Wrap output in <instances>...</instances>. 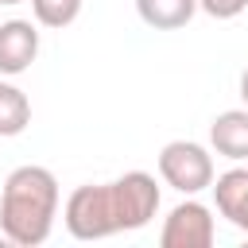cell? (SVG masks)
<instances>
[{
    "instance_id": "1",
    "label": "cell",
    "mask_w": 248,
    "mask_h": 248,
    "mask_svg": "<svg viewBox=\"0 0 248 248\" xmlns=\"http://www.w3.org/2000/svg\"><path fill=\"white\" fill-rule=\"evenodd\" d=\"M159 209V186L147 170H124L112 182L78 186L66 198L62 225L74 240H105L143 229Z\"/></svg>"
},
{
    "instance_id": "2",
    "label": "cell",
    "mask_w": 248,
    "mask_h": 248,
    "mask_svg": "<svg viewBox=\"0 0 248 248\" xmlns=\"http://www.w3.org/2000/svg\"><path fill=\"white\" fill-rule=\"evenodd\" d=\"M58 217V178L46 167H16L0 190V232L19 248H35L50 236Z\"/></svg>"
},
{
    "instance_id": "3",
    "label": "cell",
    "mask_w": 248,
    "mask_h": 248,
    "mask_svg": "<svg viewBox=\"0 0 248 248\" xmlns=\"http://www.w3.org/2000/svg\"><path fill=\"white\" fill-rule=\"evenodd\" d=\"M159 178L178 194H202L213 182V155L194 140H170L159 151Z\"/></svg>"
},
{
    "instance_id": "4",
    "label": "cell",
    "mask_w": 248,
    "mask_h": 248,
    "mask_svg": "<svg viewBox=\"0 0 248 248\" xmlns=\"http://www.w3.org/2000/svg\"><path fill=\"white\" fill-rule=\"evenodd\" d=\"M213 236H217L213 209L205 202H198L194 194H186V202H178L167 213L163 232H159V244L163 248H209Z\"/></svg>"
},
{
    "instance_id": "5",
    "label": "cell",
    "mask_w": 248,
    "mask_h": 248,
    "mask_svg": "<svg viewBox=\"0 0 248 248\" xmlns=\"http://www.w3.org/2000/svg\"><path fill=\"white\" fill-rule=\"evenodd\" d=\"M39 58V27L31 19H4L0 23V74L16 78Z\"/></svg>"
},
{
    "instance_id": "6",
    "label": "cell",
    "mask_w": 248,
    "mask_h": 248,
    "mask_svg": "<svg viewBox=\"0 0 248 248\" xmlns=\"http://www.w3.org/2000/svg\"><path fill=\"white\" fill-rule=\"evenodd\" d=\"M209 147L221 159L244 163L248 159V105L244 108H225L209 124Z\"/></svg>"
},
{
    "instance_id": "7",
    "label": "cell",
    "mask_w": 248,
    "mask_h": 248,
    "mask_svg": "<svg viewBox=\"0 0 248 248\" xmlns=\"http://www.w3.org/2000/svg\"><path fill=\"white\" fill-rule=\"evenodd\" d=\"M209 190H213L217 213H221L229 225L244 229V221H248V167H232V170H225V174H213Z\"/></svg>"
},
{
    "instance_id": "8",
    "label": "cell",
    "mask_w": 248,
    "mask_h": 248,
    "mask_svg": "<svg viewBox=\"0 0 248 248\" xmlns=\"http://www.w3.org/2000/svg\"><path fill=\"white\" fill-rule=\"evenodd\" d=\"M136 12L155 31H178L194 19L198 0H136Z\"/></svg>"
},
{
    "instance_id": "9",
    "label": "cell",
    "mask_w": 248,
    "mask_h": 248,
    "mask_svg": "<svg viewBox=\"0 0 248 248\" xmlns=\"http://www.w3.org/2000/svg\"><path fill=\"white\" fill-rule=\"evenodd\" d=\"M27 124H31V101H27V93L19 85H12V81H0V136L12 140Z\"/></svg>"
},
{
    "instance_id": "10",
    "label": "cell",
    "mask_w": 248,
    "mask_h": 248,
    "mask_svg": "<svg viewBox=\"0 0 248 248\" xmlns=\"http://www.w3.org/2000/svg\"><path fill=\"white\" fill-rule=\"evenodd\" d=\"M31 12H35V23L62 31L81 16V0H31Z\"/></svg>"
},
{
    "instance_id": "11",
    "label": "cell",
    "mask_w": 248,
    "mask_h": 248,
    "mask_svg": "<svg viewBox=\"0 0 248 248\" xmlns=\"http://www.w3.org/2000/svg\"><path fill=\"white\" fill-rule=\"evenodd\" d=\"M248 8V0H198V12L213 16V19H236Z\"/></svg>"
},
{
    "instance_id": "12",
    "label": "cell",
    "mask_w": 248,
    "mask_h": 248,
    "mask_svg": "<svg viewBox=\"0 0 248 248\" xmlns=\"http://www.w3.org/2000/svg\"><path fill=\"white\" fill-rule=\"evenodd\" d=\"M240 101H244V105H248V66H244V70H240Z\"/></svg>"
},
{
    "instance_id": "13",
    "label": "cell",
    "mask_w": 248,
    "mask_h": 248,
    "mask_svg": "<svg viewBox=\"0 0 248 248\" xmlns=\"http://www.w3.org/2000/svg\"><path fill=\"white\" fill-rule=\"evenodd\" d=\"M0 4H23V0H0Z\"/></svg>"
},
{
    "instance_id": "14",
    "label": "cell",
    "mask_w": 248,
    "mask_h": 248,
    "mask_svg": "<svg viewBox=\"0 0 248 248\" xmlns=\"http://www.w3.org/2000/svg\"><path fill=\"white\" fill-rule=\"evenodd\" d=\"M240 232H248V221H244V229H240Z\"/></svg>"
}]
</instances>
